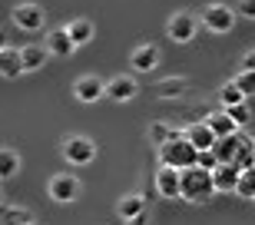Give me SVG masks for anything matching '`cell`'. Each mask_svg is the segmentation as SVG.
<instances>
[{
  "label": "cell",
  "mask_w": 255,
  "mask_h": 225,
  "mask_svg": "<svg viewBox=\"0 0 255 225\" xmlns=\"http://www.w3.org/2000/svg\"><path fill=\"white\" fill-rule=\"evenodd\" d=\"M229 116H232V119L239 122V126H246L249 119H252V110H249V103H239V106H229Z\"/></svg>",
  "instance_id": "cell-28"
},
{
  "label": "cell",
  "mask_w": 255,
  "mask_h": 225,
  "mask_svg": "<svg viewBox=\"0 0 255 225\" xmlns=\"http://www.w3.org/2000/svg\"><path fill=\"white\" fill-rule=\"evenodd\" d=\"M66 33L73 37L76 47H86L90 40L96 37V27H93V20H86V17H73L70 23H66Z\"/></svg>",
  "instance_id": "cell-18"
},
{
  "label": "cell",
  "mask_w": 255,
  "mask_h": 225,
  "mask_svg": "<svg viewBox=\"0 0 255 225\" xmlns=\"http://www.w3.org/2000/svg\"><path fill=\"white\" fill-rule=\"evenodd\" d=\"M156 159H159V166H172V169H179V172H186V169L199 166V149L186 136H176V139H169L166 146L156 149Z\"/></svg>",
  "instance_id": "cell-2"
},
{
  "label": "cell",
  "mask_w": 255,
  "mask_h": 225,
  "mask_svg": "<svg viewBox=\"0 0 255 225\" xmlns=\"http://www.w3.org/2000/svg\"><path fill=\"white\" fill-rule=\"evenodd\" d=\"M212 196H219L216 192V179H212V172L202 166H192L182 172V199L186 202H192V206H206Z\"/></svg>",
  "instance_id": "cell-1"
},
{
  "label": "cell",
  "mask_w": 255,
  "mask_h": 225,
  "mask_svg": "<svg viewBox=\"0 0 255 225\" xmlns=\"http://www.w3.org/2000/svg\"><path fill=\"white\" fill-rule=\"evenodd\" d=\"M236 196L246 199V202H255V169H242L239 186H236Z\"/></svg>",
  "instance_id": "cell-26"
},
{
  "label": "cell",
  "mask_w": 255,
  "mask_h": 225,
  "mask_svg": "<svg viewBox=\"0 0 255 225\" xmlns=\"http://www.w3.org/2000/svg\"><path fill=\"white\" fill-rule=\"evenodd\" d=\"M152 182H156V192H159V199H169V202L182 199V172H179V169L159 166Z\"/></svg>",
  "instance_id": "cell-8"
},
{
  "label": "cell",
  "mask_w": 255,
  "mask_h": 225,
  "mask_svg": "<svg viewBox=\"0 0 255 225\" xmlns=\"http://www.w3.org/2000/svg\"><path fill=\"white\" fill-rule=\"evenodd\" d=\"M239 146H242V136H226V139H219L216 146H212V152L219 156V162H236Z\"/></svg>",
  "instance_id": "cell-22"
},
{
  "label": "cell",
  "mask_w": 255,
  "mask_h": 225,
  "mask_svg": "<svg viewBox=\"0 0 255 225\" xmlns=\"http://www.w3.org/2000/svg\"><path fill=\"white\" fill-rule=\"evenodd\" d=\"M10 20H13V27L23 30V33H37V30H43V23H47V13H43L40 3H17V7L10 10Z\"/></svg>",
  "instance_id": "cell-7"
},
{
  "label": "cell",
  "mask_w": 255,
  "mask_h": 225,
  "mask_svg": "<svg viewBox=\"0 0 255 225\" xmlns=\"http://www.w3.org/2000/svg\"><path fill=\"white\" fill-rule=\"evenodd\" d=\"M239 176H242V169L236 162H222L219 169H212V179H216V192L219 196H232L239 186Z\"/></svg>",
  "instance_id": "cell-13"
},
{
  "label": "cell",
  "mask_w": 255,
  "mask_h": 225,
  "mask_svg": "<svg viewBox=\"0 0 255 225\" xmlns=\"http://www.w3.org/2000/svg\"><path fill=\"white\" fill-rule=\"evenodd\" d=\"M60 156L66 166H90L96 159V142L90 136H66L60 142Z\"/></svg>",
  "instance_id": "cell-3"
},
{
  "label": "cell",
  "mask_w": 255,
  "mask_h": 225,
  "mask_svg": "<svg viewBox=\"0 0 255 225\" xmlns=\"http://www.w3.org/2000/svg\"><path fill=\"white\" fill-rule=\"evenodd\" d=\"M252 169H255V166H252Z\"/></svg>",
  "instance_id": "cell-34"
},
{
  "label": "cell",
  "mask_w": 255,
  "mask_h": 225,
  "mask_svg": "<svg viewBox=\"0 0 255 225\" xmlns=\"http://www.w3.org/2000/svg\"><path fill=\"white\" fill-rule=\"evenodd\" d=\"M242 70H255V50H249V53L242 56Z\"/></svg>",
  "instance_id": "cell-31"
},
{
  "label": "cell",
  "mask_w": 255,
  "mask_h": 225,
  "mask_svg": "<svg viewBox=\"0 0 255 225\" xmlns=\"http://www.w3.org/2000/svg\"><path fill=\"white\" fill-rule=\"evenodd\" d=\"M236 83H239V90H242L246 96H252L255 93V70H239Z\"/></svg>",
  "instance_id": "cell-27"
},
{
  "label": "cell",
  "mask_w": 255,
  "mask_h": 225,
  "mask_svg": "<svg viewBox=\"0 0 255 225\" xmlns=\"http://www.w3.org/2000/svg\"><path fill=\"white\" fill-rule=\"evenodd\" d=\"M186 86H189V80H186V76H166V80H159V83H156V90H152V93L159 96V100H176V96L186 93Z\"/></svg>",
  "instance_id": "cell-20"
},
{
  "label": "cell",
  "mask_w": 255,
  "mask_h": 225,
  "mask_svg": "<svg viewBox=\"0 0 255 225\" xmlns=\"http://www.w3.org/2000/svg\"><path fill=\"white\" fill-rule=\"evenodd\" d=\"M47 50H50V56L66 60V56L76 50V43H73V37L66 33V27H53V30L47 33Z\"/></svg>",
  "instance_id": "cell-15"
},
{
  "label": "cell",
  "mask_w": 255,
  "mask_h": 225,
  "mask_svg": "<svg viewBox=\"0 0 255 225\" xmlns=\"http://www.w3.org/2000/svg\"><path fill=\"white\" fill-rule=\"evenodd\" d=\"M236 17L239 13L229 3H206V10H202V27L209 33H216V37H226L236 27Z\"/></svg>",
  "instance_id": "cell-5"
},
{
  "label": "cell",
  "mask_w": 255,
  "mask_h": 225,
  "mask_svg": "<svg viewBox=\"0 0 255 225\" xmlns=\"http://www.w3.org/2000/svg\"><path fill=\"white\" fill-rule=\"evenodd\" d=\"M182 136H186V139H189V142H192V146H196L199 152L212 149V146H216V142H219V136H216V132H212V126H209L206 119H196V122H189V126L182 129Z\"/></svg>",
  "instance_id": "cell-12"
},
{
  "label": "cell",
  "mask_w": 255,
  "mask_h": 225,
  "mask_svg": "<svg viewBox=\"0 0 255 225\" xmlns=\"http://www.w3.org/2000/svg\"><path fill=\"white\" fill-rule=\"evenodd\" d=\"M126 225H146V216H139V219H129Z\"/></svg>",
  "instance_id": "cell-32"
},
{
  "label": "cell",
  "mask_w": 255,
  "mask_h": 225,
  "mask_svg": "<svg viewBox=\"0 0 255 225\" xmlns=\"http://www.w3.org/2000/svg\"><path fill=\"white\" fill-rule=\"evenodd\" d=\"M136 93H139V83L126 73H116L113 80H106V100H113V103H129Z\"/></svg>",
  "instance_id": "cell-9"
},
{
  "label": "cell",
  "mask_w": 255,
  "mask_h": 225,
  "mask_svg": "<svg viewBox=\"0 0 255 225\" xmlns=\"http://www.w3.org/2000/svg\"><path fill=\"white\" fill-rule=\"evenodd\" d=\"M116 216L123 219V222L146 216V199H142V196H123L120 202H116Z\"/></svg>",
  "instance_id": "cell-19"
},
{
  "label": "cell",
  "mask_w": 255,
  "mask_h": 225,
  "mask_svg": "<svg viewBox=\"0 0 255 225\" xmlns=\"http://www.w3.org/2000/svg\"><path fill=\"white\" fill-rule=\"evenodd\" d=\"M73 96L80 103H96L100 96H106V80H100V76H93V73L80 76L73 83Z\"/></svg>",
  "instance_id": "cell-11"
},
{
  "label": "cell",
  "mask_w": 255,
  "mask_h": 225,
  "mask_svg": "<svg viewBox=\"0 0 255 225\" xmlns=\"http://www.w3.org/2000/svg\"><path fill=\"white\" fill-rule=\"evenodd\" d=\"M0 225H33V212L23 206H3V212H0Z\"/></svg>",
  "instance_id": "cell-21"
},
{
  "label": "cell",
  "mask_w": 255,
  "mask_h": 225,
  "mask_svg": "<svg viewBox=\"0 0 255 225\" xmlns=\"http://www.w3.org/2000/svg\"><path fill=\"white\" fill-rule=\"evenodd\" d=\"M206 122L212 126V132H216L219 139H226V136H239V129H242V126H239V122L232 119V116H229L226 110L209 112V116H206Z\"/></svg>",
  "instance_id": "cell-17"
},
{
  "label": "cell",
  "mask_w": 255,
  "mask_h": 225,
  "mask_svg": "<svg viewBox=\"0 0 255 225\" xmlns=\"http://www.w3.org/2000/svg\"><path fill=\"white\" fill-rule=\"evenodd\" d=\"M80 192H83V186H80V179H76L73 172H53V176L47 179V196L53 199V202H60V206L76 202Z\"/></svg>",
  "instance_id": "cell-4"
},
{
  "label": "cell",
  "mask_w": 255,
  "mask_h": 225,
  "mask_svg": "<svg viewBox=\"0 0 255 225\" xmlns=\"http://www.w3.org/2000/svg\"><path fill=\"white\" fill-rule=\"evenodd\" d=\"M219 103H222V110H229V106H239V103H249V96L239 90L236 80H229L222 90H219Z\"/></svg>",
  "instance_id": "cell-24"
},
{
  "label": "cell",
  "mask_w": 255,
  "mask_h": 225,
  "mask_svg": "<svg viewBox=\"0 0 255 225\" xmlns=\"http://www.w3.org/2000/svg\"><path fill=\"white\" fill-rule=\"evenodd\" d=\"M236 13H239V17L255 20V0H239V3H236Z\"/></svg>",
  "instance_id": "cell-30"
},
{
  "label": "cell",
  "mask_w": 255,
  "mask_h": 225,
  "mask_svg": "<svg viewBox=\"0 0 255 225\" xmlns=\"http://www.w3.org/2000/svg\"><path fill=\"white\" fill-rule=\"evenodd\" d=\"M199 166L202 169H209V172H212V169H219L222 166V162H219V156L212 149H206V152H199Z\"/></svg>",
  "instance_id": "cell-29"
},
{
  "label": "cell",
  "mask_w": 255,
  "mask_h": 225,
  "mask_svg": "<svg viewBox=\"0 0 255 225\" xmlns=\"http://www.w3.org/2000/svg\"><path fill=\"white\" fill-rule=\"evenodd\" d=\"M199 23L202 20H196V13H189V10H176L169 20H166V33H169L172 43H192L199 33Z\"/></svg>",
  "instance_id": "cell-6"
},
{
  "label": "cell",
  "mask_w": 255,
  "mask_h": 225,
  "mask_svg": "<svg viewBox=\"0 0 255 225\" xmlns=\"http://www.w3.org/2000/svg\"><path fill=\"white\" fill-rule=\"evenodd\" d=\"M176 136H182V129H172V126H166V122H152V126H149V139H152L156 149L166 146L169 139H176Z\"/></svg>",
  "instance_id": "cell-25"
},
{
  "label": "cell",
  "mask_w": 255,
  "mask_h": 225,
  "mask_svg": "<svg viewBox=\"0 0 255 225\" xmlns=\"http://www.w3.org/2000/svg\"><path fill=\"white\" fill-rule=\"evenodd\" d=\"M20 156H17V149H10V146H3L0 149V179H13L20 172Z\"/></svg>",
  "instance_id": "cell-23"
},
{
  "label": "cell",
  "mask_w": 255,
  "mask_h": 225,
  "mask_svg": "<svg viewBox=\"0 0 255 225\" xmlns=\"http://www.w3.org/2000/svg\"><path fill=\"white\" fill-rule=\"evenodd\" d=\"M33 225H37V222H33Z\"/></svg>",
  "instance_id": "cell-33"
},
{
  "label": "cell",
  "mask_w": 255,
  "mask_h": 225,
  "mask_svg": "<svg viewBox=\"0 0 255 225\" xmlns=\"http://www.w3.org/2000/svg\"><path fill=\"white\" fill-rule=\"evenodd\" d=\"M0 73H3V80H17L20 73H27V70H23V53H20V47H10V43L0 47Z\"/></svg>",
  "instance_id": "cell-14"
},
{
  "label": "cell",
  "mask_w": 255,
  "mask_h": 225,
  "mask_svg": "<svg viewBox=\"0 0 255 225\" xmlns=\"http://www.w3.org/2000/svg\"><path fill=\"white\" fill-rule=\"evenodd\" d=\"M20 53H23V70H27V73L43 70V66H47V60H50L47 43H23V47H20Z\"/></svg>",
  "instance_id": "cell-16"
},
{
  "label": "cell",
  "mask_w": 255,
  "mask_h": 225,
  "mask_svg": "<svg viewBox=\"0 0 255 225\" xmlns=\"http://www.w3.org/2000/svg\"><path fill=\"white\" fill-rule=\"evenodd\" d=\"M129 66L132 73H152L156 66H159V47H152V43H136L129 53Z\"/></svg>",
  "instance_id": "cell-10"
}]
</instances>
